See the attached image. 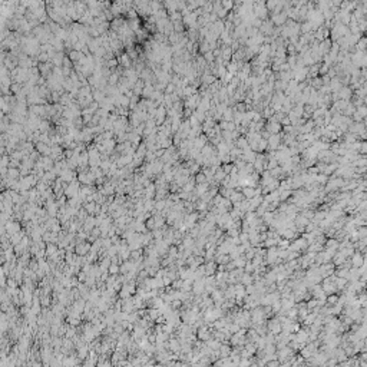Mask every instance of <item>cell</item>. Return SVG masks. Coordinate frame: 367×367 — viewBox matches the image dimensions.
Returning a JSON list of instances; mask_svg holds the SVG:
<instances>
[{
  "instance_id": "obj_1",
  "label": "cell",
  "mask_w": 367,
  "mask_h": 367,
  "mask_svg": "<svg viewBox=\"0 0 367 367\" xmlns=\"http://www.w3.org/2000/svg\"><path fill=\"white\" fill-rule=\"evenodd\" d=\"M241 192H243V195L245 199H251L252 197H255V186H244V188H241Z\"/></svg>"
},
{
  "instance_id": "obj_5",
  "label": "cell",
  "mask_w": 367,
  "mask_h": 367,
  "mask_svg": "<svg viewBox=\"0 0 367 367\" xmlns=\"http://www.w3.org/2000/svg\"><path fill=\"white\" fill-rule=\"evenodd\" d=\"M225 175H227V174H225V172H224L222 169H219V171H218V172L215 174V175H214V179H215L216 182H221L224 178H225Z\"/></svg>"
},
{
  "instance_id": "obj_7",
  "label": "cell",
  "mask_w": 367,
  "mask_h": 367,
  "mask_svg": "<svg viewBox=\"0 0 367 367\" xmlns=\"http://www.w3.org/2000/svg\"><path fill=\"white\" fill-rule=\"evenodd\" d=\"M317 182H321V185H324V184L327 182V177L326 175H320V177L317 178Z\"/></svg>"
},
{
  "instance_id": "obj_4",
  "label": "cell",
  "mask_w": 367,
  "mask_h": 367,
  "mask_svg": "<svg viewBox=\"0 0 367 367\" xmlns=\"http://www.w3.org/2000/svg\"><path fill=\"white\" fill-rule=\"evenodd\" d=\"M254 270H255V265L252 264V261H247V262H245V265H244V273H249V274H252V273H254Z\"/></svg>"
},
{
  "instance_id": "obj_6",
  "label": "cell",
  "mask_w": 367,
  "mask_h": 367,
  "mask_svg": "<svg viewBox=\"0 0 367 367\" xmlns=\"http://www.w3.org/2000/svg\"><path fill=\"white\" fill-rule=\"evenodd\" d=\"M195 179V184H204L207 182V177H205V174H198L197 177L194 178Z\"/></svg>"
},
{
  "instance_id": "obj_3",
  "label": "cell",
  "mask_w": 367,
  "mask_h": 367,
  "mask_svg": "<svg viewBox=\"0 0 367 367\" xmlns=\"http://www.w3.org/2000/svg\"><path fill=\"white\" fill-rule=\"evenodd\" d=\"M337 300H339V295L336 294H328L327 297H326V304L327 306H334V304H337Z\"/></svg>"
},
{
  "instance_id": "obj_2",
  "label": "cell",
  "mask_w": 367,
  "mask_h": 367,
  "mask_svg": "<svg viewBox=\"0 0 367 367\" xmlns=\"http://www.w3.org/2000/svg\"><path fill=\"white\" fill-rule=\"evenodd\" d=\"M240 282H241L243 285L252 284V282H254V277H252V274H249V273H244V274L241 275V278H240Z\"/></svg>"
}]
</instances>
